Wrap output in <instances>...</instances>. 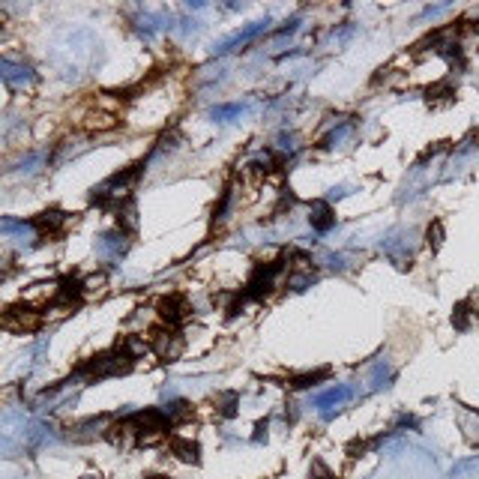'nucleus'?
Instances as JSON below:
<instances>
[{
  "label": "nucleus",
  "instance_id": "2eb2a0df",
  "mask_svg": "<svg viewBox=\"0 0 479 479\" xmlns=\"http://www.w3.org/2000/svg\"><path fill=\"white\" fill-rule=\"evenodd\" d=\"M348 399H350V386H336V390L318 395V399H314V404H318V408H332V404H336V408H339V404L348 402Z\"/></svg>",
  "mask_w": 479,
  "mask_h": 479
},
{
  "label": "nucleus",
  "instance_id": "f03ea898",
  "mask_svg": "<svg viewBox=\"0 0 479 479\" xmlns=\"http://www.w3.org/2000/svg\"><path fill=\"white\" fill-rule=\"evenodd\" d=\"M147 345L156 350L162 359H168V363L183 354V336H180L177 330H171V327H156V330H150Z\"/></svg>",
  "mask_w": 479,
  "mask_h": 479
},
{
  "label": "nucleus",
  "instance_id": "aec40b11",
  "mask_svg": "<svg viewBox=\"0 0 479 479\" xmlns=\"http://www.w3.org/2000/svg\"><path fill=\"white\" fill-rule=\"evenodd\" d=\"M348 132H350V123H341L339 129H332V132L327 135V138H323V144H321V147H336V144H339L341 138H345Z\"/></svg>",
  "mask_w": 479,
  "mask_h": 479
},
{
  "label": "nucleus",
  "instance_id": "20e7f679",
  "mask_svg": "<svg viewBox=\"0 0 479 479\" xmlns=\"http://www.w3.org/2000/svg\"><path fill=\"white\" fill-rule=\"evenodd\" d=\"M3 327L9 332H33L39 327V314L30 306H9L3 312Z\"/></svg>",
  "mask_w": 479,
  "mask_h": 479
},
{
  "label": "nucleus",
  "instance_id": "f8f14e48",
  "mask_svg": "<svg viewBox=\"0 0 479 479\" xmlns=\"http://www.w3.org/2000/svg\"><path fill=\"white\" fill-rule=\"evenodd\" d=\"M171 453H174L180 462H198L201 449H198V444H192V440H186V438H171Z\"/></svg>",
  "mask_w": 479,
  "mask_h": 479
},
{
  "label": "nucleus",
  "instance_id": "39448f33",
  "mask_svg": "<svg viewBox=\"0 0 479 479\" xmlns=\"http://www.w3.org/2000/svg\"><path fill=\"white\" fill-rule=\"evenodd\" d=\"M63 225H66V213H60V210H45V213L36 216V219H30V228L39 234L42 240L51 237V234H60Z\"/></svg>",
  "mask_w": 479,
  "mask_h": 479
},
{
  "label": "nucleus",
  "instance_id": "9d476101",
  "mask_svg": "<svg viewBox=\"0 0 479 479\" xmlns=\"http://www.w3.org/2000/svg\"><path fill=\"white\" fill-rule=\"evenodd\" d=\"M114 216H117V231L132 234L138 228V207H135V198H126V201L114 210Z\"/></svg>",
  "mask_w": 479,
  "mask_h": 479
},
{
  "label": "nucleus",
  "instance_id": "412c9836",
  "mask_svg": "<svg viewBox=\"0 0 479 479\" xmlns=\"http://www.w3.org/2000/svg\"><path fill=\"white\" fill-rule=\"evenodd\" d=\"M105 273H99V276H90V279H84V294H93V291H102L105 288Z\"/></svg>",
  "mask_w": 479,
  "mask_h": 479
},
{
  "label": "nucleus",
  "instance_id": "6ab92c4d",
  "mask_svg": "<svg viewBox=\"0 0 479 479\" xmlns=\"http://www.w3.org/2000/svg\"><path fill=\"white\" fill-rule=\"evenodd\" d=\"M426 237H429V246H431V249H440V243H444V225H440V222L435 219V222L429 225Z\"/></svg>",
  "mask_w": 479,
  "mask_h": 479
},
{
  "label": "nucleus",
  "instance_id": "4468645a",
  "mask_svg": "<svg viewBox=\"0 0 479 479\" xmlns=\"http://www.w3.org/2000/svg\"><path fill=\"white\" fill-rule=\"evenodd\" d=\"M458 422H462V431L471 444H479V417L473 411H458Z\"/></svg>",
  "mask_w": 479,
  "mask_h": 479
},
{
  "label": "nucleus",
  "instance_id": "f3484780",
  "mask_svg": "<svg viewBox=\"0 0 479 479\" xmlns=\"http://www.w3.org/2000/svg\"><path fill=\"white\" fill-rule=\"evenodd\" d=\"M473 314L476 312H471V303H458L455 306V312H453V327L455 330H467V327H471V321H473Z\"/></svg>",
  "mask_w": 479,
  "mask_h": 479
},
{
  "label": "nucleus",
  "instance_id": "0eeeda50",
  "mask_svg": "<svg viewBox=\"0 0 479 479\" xmlns=\"http://www.w3.org/2000/svg\"><path fill=\"white\" fill-rule=\"evenodd\" d=\"M309 222L318 234H327L332 225H336V213H332V204L330 201H312V210H309Z\"/></svg>",
  "mask_w": 479,
  "mask_h": 479
},
{
  "label": "nucleus",
  "instance_id": "423d86ee",
  "mask_svg": "<svg viewBox=\"0 0 479 479\" xmlns=\"http://www.w3.org/2000/svg\"><path fill=\"white\" fill-rule=\"evenodd\" d=\"M0 75H3V81L9 87H27L36 81V72L30 66H24V63H12V60H3L0 63Z\"/></svg>",
  "mask_w": 479,
  "mask_h": 479
},
{
  "label": "nucleus",
  "instance_id": "9b49d317",
  "mask_svg": "<svg viewBox=\"0 0 479 479\" xmlns=\"http://www.w3.org/2000/svg\"><path fill=\"white\" fill-rule=\"evenodd\" d=\"M426 99H429L431 105H447V102H453V99H455V87H453V81L444 78V81H438V84H431V87H429V93H426Z\"/></svg>",
  "mask_w": 479,
  "mask_h": 479
},
{
  "label": "nucleus",
  "instance_id": "dca6fc26",
  "mask_svg": "<svg viewBox=\"0 0 479 479\" xmlns=\"http://www.w3.org/2000/svg\"><path fill=\"white\" fill-rule=\"evenodd\" d=\"M249 111V102H234V105H222V108H213V120L216 123H228L234 117L246 114Z\"/></svg>",
  "mask_w": 479,
  "mask_h": 479
},
{
  "label": "nucleus",
  "instance_id": "ddd939ff",
  "mask_svg": "<svg viewBox=\"0 0 479 479\" xmlns=\"http://www.w3.org/2000/svg\"><path fill=\"white\" fill-rule=\"evenodd\" d=\"M330 377V366H323V368H318V372H306V375H297L294 377V390H309V386H318L321 381H327Z\"/></svg>",
  "mask_w": 479,
  "mask_h": 479
},
{
  "label": "nucleus",
  "instance_id": "4be33fe9",
  "mask_svg": "<svg viewBox=\"0 0 479 479\" xmlns=\"http://www.w3.org/2000/svg\"><path fill=\"white\" fill-rule=\"evenodd\" d=\"M462 473H479V458H471V462L453 467V476H462Z\"/></svg>",
  "mask_w": 479,
  "mask_h": 479
},
{
  "label": "nucleus",
  "instance_id": "5701e85b",
  "mask_svg": "<svg viewBox=\"0 0 479 479\" xmlns=\"http://www.w3.org/2000/svg\"><path fill=\"white\" fill-rule=\"evenodd\" d=\"M144 479H171V476H156V473H153V476H144Z\"/></svg>",
  "mask_w": 479,
  "mask_h": 479
},
{
  "label": "nucleus",
  "instance_id": "6e6552de",
  "mask_svg": "<svg viewBox=\"0 0 479 479\" xmlns=\"http://www.w3.org/2000/svg\"><path fill=\"white\" fill-rule=\"evenodd\" d=\"M126 234L123 231H108V234H102V237L96 240V252L99 255H105V258H120L123 252H126Z\"/></svg>",
  "mask_w": 479,
  "mask_h": 479
},
{
  "label": "nucleus",
  "instance_id": "a211bd4d",
  "mask_svg": "<svg viewBox=\"0 0 479 479\" xmlns=\"http://www.w3.org/2000/svg\"><path fill=\"white\" fill-rule=\"evenodd\" d=\"M237 404H240L237 393H222L219 402H216V411H219L222 417H234V413H237Z\"/></svg>",
  "mask_w": 479,
  "mask_h": 479
},
{
  "label": "nucleus",
  "instance_id": "f257e3e1",
  "mask_svg": "<svg viewBox=\"0 0 479 479\" xmlns=\"http://www.w3.org/2000/svg\"><path fill=\"white\" fill-rule=\"evenodd\" d=\"M285 270V261H270V264H255L252 267V276L246 282V297H252V300H264V297L273 294L276 288V276Z\"/></svg>",
  "mask_w": 479,
  "mask_h": 479
},
{
  "label": "nucleus",
  "instance_id": "7ed1b4c3",
  "mask_svg": "<svg viewBox=\"0 0 479 479\" xmlns=\"http://www.w3.org/2000/svg\"><path fill=\"white\" fill-rule=\"evenodd\" d=\"M189 314H192V306L183 294H168L159 300V318L168 323V327H180Z\"/></svg>",
  "mask_w": 479,
  "mask_h": 479
},
{
  "label": "nucleus",
  "instance_id": "1a4fd4ad",
  "mask_svg": "<svg viewBox=\"0 0 479 479\" xmlns=\"http://www.w3.org/2000/svg\"><path fill=\"white\" fill-rule=\"evenodd\" d=\"M267 24H270V18H264V21H255V24H249V27H243V30H237L234 36H228V39H222L219 45H216V51H231L234 45H243V42H249L252 36L264 33V30H267Z\"/></svg>",
  "mask_w": 479,
  "mask_h": 479
}]
</instances>
